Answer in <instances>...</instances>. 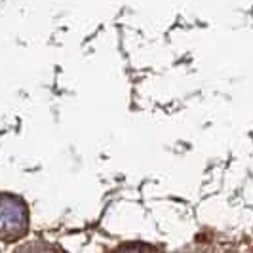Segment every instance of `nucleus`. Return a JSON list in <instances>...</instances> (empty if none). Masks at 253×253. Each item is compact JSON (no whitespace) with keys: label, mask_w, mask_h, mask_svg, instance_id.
Listing matches in <instances>:
<instances>
[{"label":"nucleus","mask_w":253,"mask_h":253,"mask_svg":"<svg viewBox=\"0 0 253 253\" xmlns=\"http://www.w3.org/2000/svg\"><path fill=\"white\" fill-rule=\"evenodd\" d=\"M29 232L27 202L12 192H0V240L17 242Z\"/></svg>","instance_id":"obj_1"},{"label":"nucleus","mask_w":253,"mask_h":253,"mask_svg":"<svg viewBox=\"0 0 253 253\" xmlns=\"http://www.w3.org/2000/svg\"><path fill=\"white\" fill-rule=\"evenodd\" d=\"M13 253H67V252H63L61 248H57L55 244H50V242L31 240L21 244Z\"/></svg>","instance_id":"obj_2"},{"label":"nucleus","mask_w":253,"mask_h":253,"mask_svg":"<svg viewBox=\"0 0 253 253\" xmlns=\"http://www.w3.org/2000/svg\"><path fill=\"white\" fill-rule=\"evenodd\" d=\"M116 253H158V252L152 250L151 246H145V244H133V246H126V248L118 250Z\"/></svg>","instance_id":"obj_3"}]
</instances>
